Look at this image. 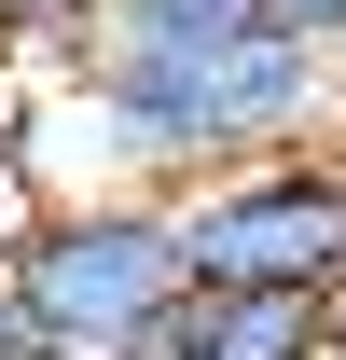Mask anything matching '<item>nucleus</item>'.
<instances>
[{"label":"nucleus","instance_id":"nucleus-1","mask_svg":"<svg viewBox=\"0 0 346 360\" xmlns=\"http://www.w3.org/2000/svg\"><path fill=\"white\" fill-rule=\"evenodd\" d=\"M70 97H84L97 153L139 194H180L208 167H250V153H291V139L346 125V70L305 28H153V42L97 28L70 56Z\"/></svg>","mask_w":346,"mask_h":360},{"label":"nucleus","instance_id":"nucleus-2","mask_svg":"<svg viewBox=\"0 0 346 360\" xmlns=\"http://www.w3.org/2000/svg\"><path fill=\"white\" fill-rule=\"evenodd\" d=\"M0 291H14V333H28V347L111 360V347H139L194 277H180L167 194L97 180V194H28V208H14V236H0Z\"/></svg>","mask_w":346,"mask_h":360},{"label":"nucleus","instance_id":"nucleus-3","mask_svg":"<svg viewBox=\"0 0 346 360\" xmlns=\"http://www.w3.org/2000/svg\"><path fill=\"white\" fill-rule=\"evenodd\" d=\"M167 236H180L194 291H319V305H346V125L180 180Z\"/></svg>","mask_w":346,"mask_h":360},{"label":"nucleus","instance_id":"nucleus-4","mask_svg":"<svg viewBox=\"0 0 346 360\" xmlns=\"http://www.w3.org/2000/svg\"><path fill=\"white\" fill-rule=\"evenodd\" d=\"M333 347H346V305H319V291H180L111 360H333Z\"/></svg>","mask_w":346,"mask_h":360},{"label":"nucleus","instance_id":"nucleus-5","mask_svg":"<svg viewBox=\"0 0 346 360\" xmlns=\"http://www.w3.org/2000/svg\"><path fill=\"white\" fill-rule=\"evenodd\" d=\"M97 14H111V0H0V42L14 56H84Z\"/></svg>","mask_w":346,"mask_h":360},{"label":"nucleus","instance_id":"nucleus-6","mask_svg":"<svg viewBox=\"0 0 346 360\" xmlns=\"http://www.w3.org/2000/svg\"><path fill=\"white\" fill-rule=\"evenodd\" d=\"M263 28H305V42H346V0H263Z\"/></svg>","mask_w":346,"mask_h":360},{"label":"nucleus","instance_id":"nucleus-7","mask_svg":"<svg viewBox=\"0 0 346 360\" xmlns=\"http://www.w3.org/2000/svg\"><path fill=\"white\" fill-rule=\"evenodd\" d=\"M14 347H28V333H14V291H0V360H14Z\"/></svg>","mask_w":346,"mask_h":360},{"label":"nucleus","instance_id":"nucleus-8","mask_svg":"<svg viewBox=\"0 0 346 360\" xmlns=\"http://www.w3.org/2000/svg\"><path fill=\"white\" fill-rule=\"evenodd\" d=\"M14 360H56V347H14Z\"/></svg>","mask_w":346,"mask_h":360}]
</instances>
